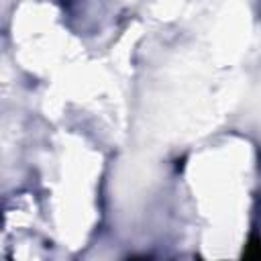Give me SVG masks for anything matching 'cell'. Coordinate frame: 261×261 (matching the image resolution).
<instances>
[{
  "label": "cell",
  "mask_w": 261,
  "mask_h": 261,
  "mask_svg": "<svg viewBox=\"0 0 261 261\" xmlns=\"http://www.w3.org/2000/svg\"><path fill=\"white\" fill-rule=\"evenodd\" d=\"M243 257L245 259H255V261L261 259V239L259 237H251L249 239V243H247V247L243 251Z\"/></svg>",
  "instance_id": "6da1fadb"
}]
</instances>
